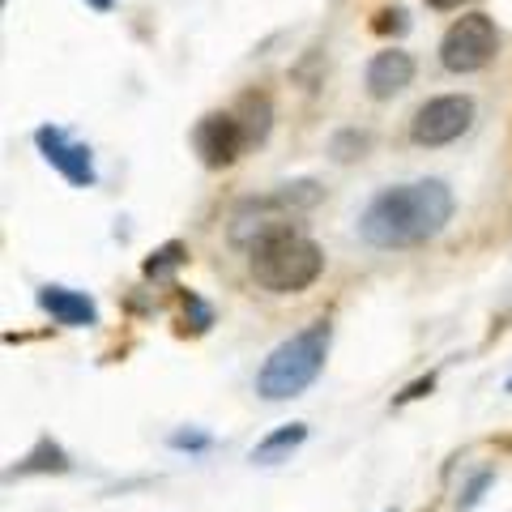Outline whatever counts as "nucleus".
<instances>
[{"label":"nucleus","mask_w":512,"mask_h":512,"mask_svg":"<svg viewBox=\"0 0 512 512\" xmlns=\"http://www.w3.org/2000/svg\"><path fill=\"white\" fill-rule=\"evenodd\" d=\"M457 197L448 180H410L380 188L359 214V235L380 252L397 248H419L427 239H436L448 222H453Z\"/></svg>","instance_id":"f257e3e1"},{"label":"nucleus","mask_w":512,"mask_h":512,"mask_svg":"<svg viewBox=\"0 0 512 512\" xmlns=\"http://www.w3.org/2000/svg\"><path fill=\"white\" fill-rule=\"evenodd\" d=\"M248 265L256 286H265L269 295H299L325 274V252H320L316 239L295 231L291 222H282L248 248Z\"/></svg>","instance_id":"f03ea898"},{"label":"nucleus","mask_w":512,"mask_h":512,"mask_svg":"<svg viewBox=\"0 0 512 512\" xmlns=\"http://www.w3.org/2000/svg\"><path fill=\"white\" fill-rule=\"evenodd\" d=\"M329 342H333L329 320H316V325L291 333V338L269 350V359L261 363L256 393H261L265 402H286V397H299L303 389H312L316 376L325 372Z\"/></svg>","instance_id":"7ed1b4c3"},{"label":"nucleus","mask_w":512,"mask_h":512,"mask_svg":"<svg viewBox=\"0 0 512 512\" xmlns=\"http://www.w3.org/2000/svg\"><path fill=\"white\" fill-rule=\"evenodd\" d=\"M495 52H500V35H495V22L487 13H466V18H457L440 39V64L448 73L487 69Z\"/></svg>","instance_id":"20e7f679"},{"label":"nucleus","mask_w":512,"mask_h":512,"mask_svg":"<svg viewBox=\"0 0 512 512\" xmlns=\"http://www.w3.org/2000/svg\"><path fill=\"white\" fill-rule=\"evenodd\" d=\"M474 124V99L470 94H436V99H427L419 111H414L410 120V141L414 146H448V141L466 137Z\"/></svg>","instance_id":"39448f33"},{"label":"nucleus","mask_w":512,"mask_h":512,"mask_svg":"<svg viewBox=\"0 0 512 512\" xmlns=\"http://www.w3.org/2000/svg\"><path fill=\"white\" fill-rule=\"evenodd\" d=\"M192 146H197L205 167H231L239 154L248 150V133L235 111H210L192 128Z\"/></svg>","instance_id":"423d86ee"},{"label":"nucleus","mask_w":512,"mask_h":512,"mask_svg":"<svg viewBox=\"0 0 512 512\" xmlns=\"http://www.w3.org/2000/svg\"><path fill=\"white\" fill-rule=\"evenodd\" d=\"M35 146H39V154H43L47 163H52L73 188H94V184H99V171H94L90 146H82V141H69V133H64V128H56V124L35 128Z\"/></svg>","instance_id":"0eeeda50"},{"label":"nucleus","mask_w":512,"mask_h":512,"mask_svg":"<svg viewBox=\"0 0 512 512\" xmlns=\"http://www.w3.org/2000/svg\"><path fill=\"white\" fill-rule=\"evenodd\" d=\"M367 94L372 99H393V94H402L410 82H414V56L402 52V47H384V52H376L372 60H367Z\"/></svg>","instance_id":"6e6552de"},{"label":"nucleus","mask_w":512,"mask_h":512,"mask_svg":"<svg viewBox=\"0 0 512 512\" xmlns=\"http://www.w3.org/2000/svg\"><path fill=\"white\" fill-rule=\"evenodd\" d=\"M39 308L56 320V325H69V329H90L99 325V308L86 291H69V286H39Z\"/></svg>","instance_id":"1a4fd4ad"},{"label":"nucleus","mask_w":512,"mask_h":512,"mask_svg":"<svg viewBox=\"0 0 512 512\" xmlns=\"http://www.w3.org/2000/svg\"><path fill=\"white\" fill-rule=\"evenodd\" d=\"M303 440H308V423H286L278 431H269V436L252 448V461L256 466H278V461L291 457Z\"/></svg>","instance_id":"9d476101"},{"label":"nucleus","mask_w":512,"mask_h":512,"mask_svg":"<svg viewBox=\"0 0 512 512\" xmlns=\"http://www.w3.org/2000/svg\"><path fill=\"white\" fill-rule=\"evenodd\" d=\"M69 470H73L69 453H64L56 440H39V444L18 461V470H13V474H69Z\"/></svg>","instance_id":"9b49d317"},{"label":"nucleus","mask_w":512,"mask_h":512,"mask_svg":"<svg viewBox=\"0 0 512 512\" xmlns=\"http://www.w3.org/2000/svg\"><path fill=\"white\" fill-rule=\"evenodd\" d=\"M269 197L278 201L282 214H303V210H316V205L325 201V188H320V180H295V184H278Z\"/></svg>","instance_id":"f8f14e48"},{"label":"nucleus","mask_w":512,"mask_h":512,"mask_svg":"<svg viewBox=\"0 0 512 512\" xmlns=\"http://www.w3.org/2000/svg\"><path fill=\"white\" fill-rule=\"evenodd\" d=\"M235 116L239 124H244V133H248V146H256V141H265L269 137V120H274V107H269L265 94H244L235 107Z\"/></svg>","instance_id":"ddd939ff"},{"label":"nucleus","mask_w":512,"mask_h":512,"mask_svg":"<svg viewBox=\"0 0 512 512\" xmlns=\"http://www.w3.org/2000/svg\"><path fill=\"white\" fill-rule=\"evenodd\" d=\"M188 265V244H180V239H167L163 248H154L146 256V265H141V274H146L150 282H167L175 269Z\"/></svg>","instance_id":"4468645a"},{"label":"nucleus","mask_w":512,"mask_h":512,"mask_svg":"<svg viewBox=\"0 0 512 512\" xmlns=\"http://www.w3.org/2000/svg\"><path fill=\"white\" fill-rule=\"evenodd\" d=\"M367 146H372V137L363 128H342V133H333L329 154H333V163H355V158L367 154Z\"/></svg>","instance_id":"2eb2a0df"},{"label":"nucleus","mask_w":512,"mask_h":512,"mask_svg":"<svg viewBox=\"0 0 512 512\" xmlns=\"http://www.w3.org/2000/svg\"><path fill=\"white\" fill-rule=\"evenodd\" d=\"M180 308H184V329L205 333V329L214 325V308L197 291H180Z\"/></svg>","instance_id":"dca6fc26"},{"label":"nucleus","mask_w":512,"mask_h":512,"mask_svg":"<svg viewBox=\"0 0 512 512\" xmlns=\"http://www.w3.org/2000/svg\"><path fill=\"white\" fill-rule=\"evenodd\" d=\"M372 30L376 35H406L410 30V13L402 9V5H384V9H376V18H372Z\"/></svg>","instance_id":"f3484780"},{"label":"nucleus","mask_w":512,"mask_h":512,"mask_svg":"<svg viewBox=\"0 0 512 512\" xmlns=\"http://www.w3.org/2000/svg\"><path fill=\"white\" fill-rule=\"evenodd\" d=\"M491 483H495V470H478V474L470 478V487L457 495V508H461V512H466V508H474L478 500H483V491H487Z\"/></svg>","instance_id":"a211bd4d"},{"label":"nucleus","mask_w":512,"mask_h":512,"mask_svg":"<svg viewBox=\"0 0 512 512\" xmlns=\"http://www.w3.org/2000/svg\"><path fill=\"white\" fill-rule=\"evenodd\" d=\"M214 444V436H205V431H171V448H180V453H205V448Z\"/></svg>","instance_id":"6ab92c4d"},{"label":"nucleus","mask_w":512,"mask_h":512,"mask_svg":"<svg viewBox=\"0 0 512 512\" xmlns=\"http://www.w3.org/2000/svg\"><path fill=\"white\" fill-rule=\"evenodd\" d=\"M431 389H436V376H431V372H427V376H419V380H410V384H406V389H402V393H397V397H393V406H410V402H419V397H427Z\"/></svg>","instance_id":"aec40b11"},{"label":"nucleus","mask_w":512,"mask_h":512,"mask_svg":"<svg viewBox=\"0 0 512 512\" xmlns=\"http://www.w3.org/2000/svg\"><path fill=\"white\" fill-rule=\"evenodd\" d=\"M461 5H466V0H427V9H436V13H453Z\"/></svg>","instance_id":"412c9836"},{"label":"nucleus","mask_w":512,"mask_h":512,"mask_svg":"<svg viewBox=\"0 0 512 512\" xmlns=\"http://www.w3.org/2000/svg\"><path fill=\"white\" fill-rule=\"evenodd\" d=\"M86 5H90L94 13H111V9H116V0H86Z\"/></svg>","instance_id":"4be33fe9"},{"label":"nucleus","mask_w":512,"mask_h":512,"mask_svg":"<svg viewBox=\"0 0 512 512\" xmlns=\"http://www.w3.org/2000/svg\"><path fill=\"white\" fill-rule=\"evenodd\" d=\"M508 393H512V376H508Z\"/></svg>","instance_id":"5701e85b"}]
</instances>
